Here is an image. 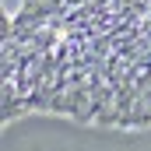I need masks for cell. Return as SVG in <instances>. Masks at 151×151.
Here are the masks:
<instances>
[{
	"label": "cell",
	"instance_id": "cell-1",
	"mask_svg": "<svg viewBox=\"0 0 151 151\" xmlns=\"http://www.w3.org/2000/svg\"><path fill=\"white\" fill-rule=\"evenodd\" d=\"M0 60L4 123L151 130V0H18Z\"/></svg>",
	"mask_w": 151,
	"mask_h": 151
}]
</instances>
